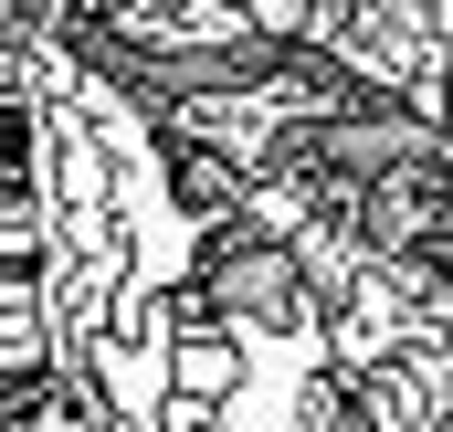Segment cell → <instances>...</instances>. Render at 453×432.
I'll return each instance as SVG.
<instances>
[{
    "instance_id": "cell-1",
    "label": "cell",
    "mask_w": 453,
    "mask_h": 432,
    "mask_svg": "<svg viewBox=\"0 0 453 432\" xmlns=\"http://www.w3.org/2000/svg\"><path fill=\"white\" fill-rule=\"evenodd\" d=\"M0 116H11V274L53 348L106 390L127 432H169L180 401V317L222 243V201L190 180L169 127L137 106V85L106 74L64 21L0 32Z\"/></svg>"
},
{
    "instance_id": "cell-2",
    "label": "cell",
    "mask_w": 453,
    "mask_h": 432,
    "mask_svg": "<svg viewBox=\"0 0 453 432\" xmlns=\"http://www.w3.org/2000/svg\"><path fill=\"white\" fill-rule=\"evenodd\" d=\"M222 11L453 137V0H222Z\"/></svg>"
}]
</instances>
